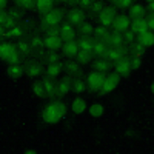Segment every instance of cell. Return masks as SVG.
Instances as JSON below:
<instances>
[{
  "instance_id": "13",
  "label": "cell",
  "mask_w": 154,
  "mask_h": 154,
  "mask_svg": "<svg viewBox=\"0 0 154 154\" xmlns=\"http://www.w3.org/2000/svg\"><path fill=\"white\" fill-rule=\"evenodd\" d=\"M136 40L142 45L143 48L152 46V45H154V34H152V31L148 29V31H145V32H142V34H139Z\"/></svg>"
},
{
  "instance_id": "46",
  "label": "cell",
  "mask_w": 154,
  "mask_h": 154,
  "mask_svg": "<svg viewBox=\"0 0 154 154\" xmlns=\"http://www.w3.org/2000/svg\"><path fill=\"white\" fill-rule=\"evenodd\" d=\"M46 34H51V35H60V28H59V26L46 28Z\"/></svg>"
},
{
  "instance_id": "21",
  "label": "cell",
  "mask_w": 154,
  "mask_h": 154,
  "mask_svg": "<svg viewBox=\"0 0 154 154\" xmlns=\"http://www.w3.org/2000/svg\"><path fill=\"white\" fill-rule=\"evenodd\" d=\"M106 49H108L106 42L99 40V38H94V43H93V53H94L97 57H103L105 53H106Z\"/></svg>"
},
{
  "instance_id": "47",
  "label": "cell",
  "mask_w": 154,
  "mask_h": 154,
  "mask_svg": "<svg viewBox=\"0 0 154 154\" xmlns=\"http://www.w3.org/2000/svg\"><path fill=\"white\" fill-rule=\"evenodd\" d=\"M145 20H146V25H148V29L149 31H154V14L148 16Z\"/></svg>"
},
{
  "instance_id": "39",
  "label": "cell",
  "mask_w": 154,
  "mask_h": 154,
  "mask_svg": "<svg viewBox=\"0 0 154 154\" xmlns=\"http://www.w3.org/2000/svg\"><path fill=\"white\" fill-rule=\"evenodd\" d=\"M122 34H123V38H125L126 43H133L136 38H137V34H136L131 28H128V29H126L125 32H122Z\"/></svg>"
},
{
  "instance_id": "29",
  "label": "cell",
  "mask_w": 154,
  "mask_h": 154,
  "mask_svg": "<svg viewBox=\"0 0 154 154\" xmlns=\"http://www.w3.org/2000/svg\"><path fill=\"white\" fill-rule=\"evenodd\" d=\"M42 85H43V88H45V93H46L48 97H54V96H56V83L51 80V79L43 80Z\"/></svg>"
},
{
  "instance_id": "15",
  "label": "cell",
  "mask_w": 154,
  "mask_h": 154,
  "mask_svg": "<svg viewBox=\"0 0 154 154\" xmlns=\"http://www.w3.org/2000/svg\"><path fill=\"white\" fill-rule=\"evenodd\" d=\"M68 20L71 25H80L82 22H85V14L82 9H71L68 12Z\"/></svg>"
},
{
  "instance_id": "31",
  "label": "cell",
  "mask_w": 154,
  "mask_h": 154,
  "mask_svg": "<svg viewBox=\"0 0 154 154\" xmlns=\"http://www.w3.org/2000/svg\"><path fill=\"white\" fill-rule=\"evenodd\" d=\"M79 29H80V32L83 34V35H86V37H89V35H93L94 34V26L91 23H88V22H82L80 25H79Z\"/></svg>"
},
{
  "instance_id": "5",
  "label": "cell",
  "mask_w": 154,
  "mask_h": 154,
  "mask_svg": "<svg viewBox=\"0 0 154 154\" xmlns=\"http://www.w3.org/2000/svg\"><path fill=\"white\" fill-rule=\"evenodd\" d=\"M105 75L103 72H99V71H94V72H89L86 75V83L89 86L91 91H99L100 86H102V82H103Z\"/></svg>"
},
{
  "instance_id": "3",
  "label": "cell",
  "mask_w": 154,
  "mask_h": 154,
  "mask_svg": "<svg viewBox=\"0 0 154 154\" xmlns=\"http://www.w3.org/2000/svg\"><path fill=\"white\" fill-rule=\"evenodd\" d=\"M117 85H119V74H108V75H105L99 91L102 94H108V93L114 91L117 88Z\"/></svg>"
},
{
  "instance_id": "17",
  "label": "cell",
  "mask_w": 154,
  "mask_h": 154,
  "mask_svg": "<svg viewBox=\"0 0 154 154\" xmlns=\"http://www.w3.org/2000/svg\"><path fill=\"white\" fill-rule=\"evenodd\" d=\"M93 66H94V69L96 71H99V72H106V71H109V68H111V62L109 60H106L105 57H99L97 60H93Z\"/></svg>"
},
{
  "instance_id": "2",
  "label": "cell",
  "mask_w": 154,
  "mask_h": 154,
  "mask_svg": "<svg viewBox=\"0 0 154 154\" xmlns=\"http://www.w3.org/2000/svg\"><path fill=\"white\" fill-rule=\"evenodd\" d=\"M117 17L116 16V9L114 8H103L99 12V23L102 26H106V28H112L114 25V19Z\"/></svg>"
},
{
  "instance_id": "35",
  "label": "cell",
  "mask_w": 154,
  "mask_h": 154,
  "mask_svg": "<svg viewBox=\"0 0 154 154\" xmlns=\"http://www.w3.org/2000/svg\"><path fill=\"white\" fill-rule=\"evenodd\" d=\"M45 60L48 62V65H54V63H60V56L56 51H48L45 54Z\"/></svg>"
},
{
  "instance_id": "36",
  "label": "cell",
  "mask_w": 154,
  "mask_h": 154,
  "mask_svg": "<svg viewBox=\"0 0 154 154\" xmlns=\"http://www.w3.org/2000/svg\"><path fill=\"white\" fill-rule=\"evenodd\" d=\"M77 60L82 63H91L93 62V53H88V51H79L77 53Z\"/></svg>"
},
{
  "instance_id": "14",
  "label": "cell",
  "mask_w": 154,
  "mask_h": 154,
  "mask_svg": "<svg viewBox=\"0 0 154 154\" xmlns=\"http://www.w3.org/2000/svg\"><path fill=\"white\" fill-rule=\"evenodd\" d=\"M125 43V38H123V34L119 32V31H112L106 40V45L108 46H123Z\"/></svg>"
},
{
  "instance_id": "22",
  "label": "cell",
  "mask_w": 154,
  "mask_h": 154,
  "mask_svg": "<svg viewBox=\"0 0 154 154\" xmlns=\"http://www.w3.org/2000/svg\"><path fill=\"white\" fill-rule=\"evenodd\" d=\"M16 51V46L12 43H8V42H3L0 43V59L2 60H8L9 56Z\"/></svg>"
},
{
  "instance_id": "16",
  "label": "cell",
  "mask_w": 154,
  "mask_h": 154,
  "mask_svg": "<svg viewBox=\"0 0 154 154\" xmlns=\"http://www.w3.org/2000/svg\"><path fill=\"white\" fill-rule=\"evenodd\" d=\"M63 71V65L62 63H54V65H48L46 69H45V75L48 77V79H56V77H59Z\"/></svg>"
},
{
  "instance_id": "56",
  "label": "cell",
  "mask_w": 154,
  "mask_h": 154,
  "mask_svg": "<svg viewBox=\"0 0 154 154\" xmlns=\"http://www.w3.org/2000/svg\"><path fill=\"white\" fill-rule=\"evenodd\" d=\"M148 2H149V0H148Z\"/></svg>"
},
{
  "instance_id": "37",
  "label": "cell",
  "mask_w": 154,
  "mask_h": 154,
  "mask_svg": "<svg viewBox=\"0 0 154 154\" xmlns=\"http://www.w3.org/2000/svg\"><path fill=\"white\" fill-rule=\"evenodd\" d=\"M32 91H34V94H35L38 99H48V96H46V93H45V88H43L42 83H34V85H32Z\"/></svg>"
},
{
  "instance_id": "50",
  "label": "cell",
  "mask_w": 154,
  "mask_h": 154,
  "mask_svg": "<svg viewBox=\"0 0 154 154\" xmlns=\"http://www.w3.org/2000/svg\"><path fill=\"white\" fill-rule=\"evenodd\" d=\"M148 9H149L151 14H154V0H149L148 2Z\"/></svg>"
},
{
  "instance_id": "48",
  "label": "cell",
  "mask_w": 154,
  "mask_h": 154,
  "mask_svg": "<svg viewBox=\"0 0 154 154\" xmlns=\"http://www.w3.org/2000/svg\"><path fill=\"white\" fill-rule=\"evenodd\" d=\"M130 62H131V66H133V69H136V68H139L140 65H142V60H140V57H136V59H131Z\"/></svg>"
},
{
  "instance_id": "34",
  "label": "cell",
  "mask_w": 154,
  "mask_h": 154,
  "mask_svg": "<svg viewBox=\"0 0 154 154\" xmlns=\"http://www.w3.org/2000/svg\"><path fill=\"white\" fill-rule=\"evenodd\" d=\"M71 89H74L75 93H85L86 89H88V83H86V80H74L72 82V88Z\"/></svg>"
},
{
  "instance_id": "19",
  "label": "cell",
  "mask_w": 154,
  "mask_h": 154,
  "mask_svg": "<svg viewBox=\"0 0 154 154\" xmlns=\"http://www.w3.org/2000/svg\"><path fill=\"white\" fill-rule=\"evenodd\" d=\"M130 28L139 35V34L148 31V25H146L145 19H134V20H131V26Z\"/></svg>"
},
{
  "instance_id": "30",
  "label": "cell",
  "mask_w": 154,
  "mask_h": 154,
  "mask_svg": "<svg viewBox=\"0 0 154 154\" xmlns=\"http://www.w3.org/2000/svg\"><path fill=\"white\" fill-rule=\"evenodd\" d=\"M103 112H105V108L102 103H94V105L89 106V114H91L93 117H102Z\"/></svg>"
},
{
  "instance_id": "44",
  "label": "cell",
  "mask_w": 154,
  "mask_h": 154,
  "mask_svg": "<svg viewBox=\"0 0 154 154\" xmlns=\"http://www.w3.org/2000/svg\"><path fill=\"white\" fill-rule=\"evenodd\" d=\"M105 8V5L102 2H93V5L89 6V9H91V12H94V14H99V12Z\"/></svg>"
},
{
  "instance_id": "45",
  "label": "cell",
  "mask_w": 154,
  "mask_h": 154,
  "mask_svg": "<svg viewBox=\"0 0 154 154\" xmlns=\"http://www.w3.org/2000/svg\"><path fill=\"white\" fill-rule=\"evenodd\" d=\"M94 0H77V5H79L80 8H89L93 5Z\"/></svg>"
},
{
  "instance_id": "26",
  "label": "cell",
  "mask_w": 154,
  "mask_h": 154,
  "mask_svg": "<svg viewBox=\"0 0 154 154\" xmlns=\"http://www.w3.org/2000/svg\"><path fill=\"white\" fill-rule=\"evenodd\" d=\"M109 29L106 28V26H102V25H99V26L94 29V37L96 38H99V40H103V42H106L108 40V37H109Z\"/></svg>"
},
{
  "instance_id": "11",
  "label": "cell",
  "mask_w": 154,
  "mask_h": 154,
  "mask_svg": "<svg viewBox=\"0 0 154 154\" xmlns=\"http://www.w3.org/2000/svg\"><path fill=\"white\" fill-rule=\"evenodd\" d=\"M42 117H43V120H45L46 123H57L60 119H63L62 116H60L57 111H54V109L51 108L49 105L43 109V112H42Z\"/></svg>"
},
{
  "instance_id": "49",
  "label": "cell",
  "mask_w": 154,
  "mask_h": 154,
  "mask_svg": "<svg viewBox=\"0 0 154 154\" xmlns=\"http://www.w3.org/2000/svg\"><path fill=\"white\" fill-rule=\"evenodd\" d=\"M5 19H6V12H5L3 9H0V25H3Z\"/></svg>"
},
{
  "instance_id": "6",
  "label": "cell",
  "mask_w": 154,
  "mask_h": 154,
  "mask_svg": "<svg viewBox=\"0 0 154 154\" xmlns=\"http://www.w3.org/2000/svg\"><path fill=\"white\" fill-rule=\"evenodd\" d=\"M63 46V40L60 35H51L46 34L43 37V48H46L48 51H56V49H62Z\"/></svg>"
},
{
  "instance_id": "8",
  "label": "cell",
  "mask_w": 154,
  "mask_h": 154,
  "mask_svg": "<svg viewBox=\"0 0 154 154\" xmlns=\"http://www.w3.org/2000/svg\"><path fill=\"white\" fill-rule=\"evenodd\" d=\"M131 69H133L131 62H130V59H126V57L117 60V62H116V65H114V71H116V74H119V75H126V74H130Z\"/></svg>"
},
{
  "instance_id": "9",
  "label": "cell",
  "mask_w": 154,
  "mask_h": 154,
  "mask_svg": "<svg viewBox=\"0 0 154 154\" xmlns=\"http://www.w3.org/2000/svg\"><path fill=\"white\" fill-rule=\"evenodd\" d=\"M130 26H131V19L130 17H126V16H117V17L114 19V25H112L114 31L125 32Z\"/></svg>"
},
{
  "instance_id": "42",
  "label": "cell",
  "mask_w": 154,
  "mask_h": 154,
  "mask_svg": "<svg viewBox=\"0 0 154 154\" xmlns=\"http://www.w3.org/2000/svg\"><path fill=\"white\" fill-rule=\"evenodd\" d=\"M111 3L119 8H130L133 5V0H111Z\"/></svg>"
},
{
  "instance_id": "25",
  "label": "cell",
  "mask_w": 154,
  "mask_h": 154,
  "mask_svg": "<svg viewBox=\"0 0 154 154\" xmlns=\"http://www.w3.org/2000/svg\"><path fill=\"white\" fill-rule=\"evenodd\" d=\"M94 38L96 37H82L80 40H79V48L82 49V51H88V53H93V43H94Z\"/></svg>"
},
{
  "instance_id": "43",
  "label": "cell",
  "mask_w": 154,
  "mask_h": 154,
  "mask_svg": "<svg viewBox=\"0 0 154 154\" xmlns=\"http://www.w3.org/2000/svg\"><path fill=\"white\" fill-rule=\"evenodd\" d=\"M20 56H22V54H20L19 51L16 49L14 53H12V54L9 56V59H8L6 62L9 63V65H12V63H20Z\"/></svg>"
},
{
  "instance_id": "23",
  "label": "cell",
  "mask_w": 154,
  "mask_h": 154,
  "mask_svg": "<svg viewBox=\"0 0 154 154\" xmlns=\"http://www.w3.org/2000/svg\"><path fill=\"white\" fill-rule=\"evenodd\" d=\"M42 71H43L42 65H40V63H37V62L28 63L26 68H25V72H26L28 75H31V77H38V75L42 74Z\"/></svg>"
},
{
  "instance_id": "28",
  "label": "cell",
  "mask_w": 154,
  "mask_h": 154,
  "mask_svg": "<svg viewBox=\"0 0 154 154\" xmlns=\"http://www.w3.org/2000/svg\"><path fill=\"white\" fill-rule=\"evenodd\" d=\"M16 49L19 51V53L22 54V56H26V54H29L31 53V49H32V46L29 45V42L28 40H20L17 42V45H16Z\"/></svg>"
},
{
  "instance_id": "20",
  "label": "cell",
  "mask_w": 154,
  "mask_h": 154,
  "mask_svg": "<svg viewBox=\"0 0 154 154\" xmlns=\"http://www.w3.org/2000/svg\"><path fill=\"white\" fill-rule=\"evenodd\" d=\"M8 75L11 77V79H20V77L23 75L25 72V68L23 65H20V63H12V65L8 66Z\"/></svg>"
},
{
  "instance_id": "53",
  "label": "cell",
  "mask_w": 154,
  "mask_h": 154,
  "mask_svg": "<svg viewBox=\"0 0 154 154\" xmlns=\"http://www.w3.org/2000/svg\"><path fill=\"white\" fill-rule=\"evenodd\" d=\"M35 152H38V149H26L25 151V154H35Z\"/></svg>"
},
{
  "instance_id": "4",
  "label": "cell",
  "mask_w": 154,
  "mask_h": 154,
  "mask_svg": "<svg viewBox=\"0 0 154 154\" xmlns=\"http://www.w3.org/2000/svg\"><path fill=\"white\" fill-rule=\"evenodd\" d=\"M103 57L106 60L116 63L117 60L126 57V48L125 46H108V49H106V53H105Z\"/></svg>"
},
{
  "instance_id": "32",
  "label": "cell",
  "mask_w": 154,
  "mask_h": 154,
  "mask_svg": "<svg viewBox=\"0 0 154 154\" xmlns=\"http://www.w3.org/2000/svg\"><path fill=\"white\" fill-rule=\"evenodd\" d=\"M29 45L32 46V49H38V48H43V38L38 35V34H32L29 35Z\"/></svg>"
},
{
  "instance_id": "33",
  "label": "cell",
  "mask_w": 154,
  "mask_h": 154,
  "mask_svg": "<svg viewBox=\"0 0 154 154\" xmlns=\"http://www.w3.org/2000/svg\"><path fill=\"white\" fill-rule=\"evenodd\" d=\"M8 35L11 37V38H20L25 35V29L22 28V26H19V25H16V26H12V28H9V32H8Z\"/></svg>"
},
{
  "instance_id": "41",
  "label": "cell",
  "mask_w": 154,
  "mask_h": 154,
  "mask_svg": "<svg viewBox=\"0 0 154 154\" xmlns=\"http://www.w3.org/2000/svg\"><path fill=\"white\" fill-rule=\"evenodd\" d=\"M14 2L20 8H32L35 5V0H14Z\"/></svg>"
},
{
  "instance_id": "52",
  "label": "cell",
  "mask_w": 154,
  "mask_h": 154,
  "mask_svg": "<svg viewBox=\"0 0 154 154\" xmlns=\"http://www.w3.org/2000/svg\"><path fill=\"white\" fill-rule=\"evenodd\" d=\"M62 2H65L66 5H74V3H77V0H62Z\"/></svg>"
},
{
  "instance_id": "12",
  "label": "cell",
  "mask_w": 154,
  "mask_h": 154,
  "mask_svg": "<svg viewBox=\"0 0 154 154\" xmlns=\"http://www.w3.org/2000/svg\"><path fill=\"white\" fill-rule=\"evenodd\" d=\"M71 88H72L71 77H65L62 82H59L56 85V96H65V94H68Z\"/></svg>"
},
{
  "instance_id": "38",
  "label": "cell",
  "mask_w": 154,
  "mask_h": 154,
  "mask_svg": "<svg viewBox=\"0 0 154 154\" xmlns=\"http://www.w3.org/2000/svg\"><path fill=\"white\" fill-rule=\"evenodd\" d=\"M49 106L53 108L54 111H57L62 117H65V112H66V108H65V105L62 103V102H59V100H54L53 103H49Z\"/></svg>"
},
{
  "instance_id": "10",
  "label": "cell",
  "mask_w": 154,
  "mask_h": 154,
  "mask_svg": "<svg viewBox=\"0 0 154 154\" xmlns=\"http://www.w3.org/2000/svg\"><path fill=\"white\" fill-rule=\"evenodd\" d=\"M60 37L63 42H68V40H74L75 38V31H74V26L68 22V23H62L60 25Z\"/></svg>"
},
{
  "instance_id": "27",
  "label": "cell",
  "mask_w": 154,
  "mask_h": 154,
  "mask_svg": "<svg viewBox=\"0 0 154 154\" xmlns=\"http://www.w3.org/2000/svg\"><path fill=\"white\" fill-rule=\"evenodd\" d=\"M88 109V105L83 99H74L72 100V111L77 114H83Z\"/></svg>"
},
{
  "instance_id": "54",
  "label": "cell",
  "mask_w": 154,
  "mask_h": 154,
  "mask_svg": "<svg viewBox=\"0 0 154 154\" xmlns=\"http://www.w3.org/2000/svg\"><path fill=\"white\" fill-rule=\"evenodd\" d=\"M6 6V0H0V9H3Z\"/></svg>"
},
{
  "instance_id": "18",
  "label": "cell",
  "mask_w": 154,
  "mask_h": 154,
  "mask_svg": "<svg viewBox=\"0 0 154 154\" xmlns=\"http://www.w3.org/2000/svg\"><path fill=\"white\" fill-rule=\"evenodd\" d=\"M56 0H35V5L34 8L40 12V14H46L49 9H53Z\"/></svg>"
},
{
  "instance_id": "1",
  "label": "cell",
  "mask_w": 154,
  "mask_h": 154,
  "mask_svg": "<svg viewBox=\"0 0 154 154\" xmlns=\"http://www.w3.org/2000/svg\"><path fill=\"white\" fill-rule=\"evenodd\" d=\"M63 23V11L60 9H49L46 14H43L42 19V25L45 28H51V26H60Z\"/></svg>"
},
{
  "instance_id": "40",
  "label": "cell",
  "mask_w": 154,
  "mask_h": 154,
  "mask_svg": "<svg viewBox=\"0 0 154 154\" xmlns=\"http://www.w3.org/2000/svg\"><path fill=\"white\" fill-rule=\"evenodd\" d=\"M63 68H65L69 74H77V71L80 69L77 62H68V63H65V66H63Z\"/></svg>"
},
{
  "instance_id": "7",
  "label": "cell",
  "mask_w": 154,
  "mask_h": 154,
  "mask_svg": "<svg viewBox=\"0 0 154 154\" xmlns=\"http://www.w3.org/2000/svg\"><path fill=\"white\" fill-rule=\"evenodd\" d=\"M80 51L79 48V42L75 40H68V42H63V46H62V53L65 54L66 57L72 59V57H77V53Z\"/></svg>"
},
{
  "instance_id": "51",
  "label": "cell",
  "mask_w": 154,
  "mask_h": 154,
  "mask_svg": "<svg viewBox=\"0 0 154 154\" xmlns=\"http://www.w3.org/2000/svg\"><path fill=\"white\" fill-rule=\"evenodd\" d=\"M6 34L3 32V25H0V38H5Z\"/></svg>"
},
{
  "instance_id": "55",
  "label": "cell",
  "mask_w": 154,
  "mask_h": 154,
  "mask_svg": "<svg viewBox=\"0 0 154 154\" xmlns=\"http://www.w3.org/2000/svg\"><path fill=\"white\" fill-rule=\"evenodd\" d=\"M152 93H154V86H152Z\"/></svg>"
},
{
  "instance_id": "24",
  "label": "cell",
  "mask_w": 154,
  "mask_h": 154,
  "mask_svg": "<svg viewBox=\"0 0 154 154\" xmlns=\"http://www.w3.org/2000/svg\"><path fill=\"white\" fill-rule=\"evenodd\" d=\"M146 14V11L142 5H131L130 6V17L134 20V19H143Z\"/></svg>"
}]
</instances>
